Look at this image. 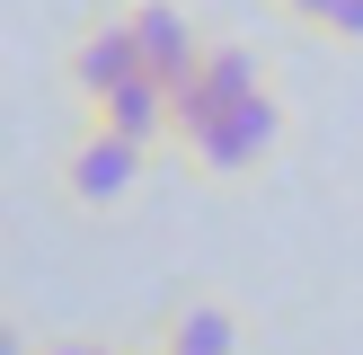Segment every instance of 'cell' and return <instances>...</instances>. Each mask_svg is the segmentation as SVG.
<instances>
[{
  "instance_id": "6da1fadb",
  "label": "cell",
  "mask_w": 363,
  "mask_h": 355,
  "mask_svg": "<svg viewBox=\"0 0 363 355\" xmlns=\"http://www.w3.org/2000/svg\"><path fill=\"white\" fill-rule=\"evenodd\" d=\"M284 133H293V106H284L275 89H248L240 106H213L204 124H186V133H177V151H186L195 178L240 187V178H257L266 160L284 151Z\"/></svg>"
},
{
  "instance_id": "7a4b0ae2",
  "label": "cell",
  "mask_w": 363,
  "mask_h": 355,
  "mask_svg": "<svg viewBox=\"0 0 363 355\" xmlns=\"http://www.w3.org/2000/svg\"><path fill=\"white\" fill-rule=\"evenodd\" d=\"M151 160H160L151 142H133V133H116V124H98V116H89L80 133H71L62 178H53V187H62L80 213H116L124 195H133L142 178H151Z\"/></svg>"
},
{
  "instance_id": "3957f363",
  "label": "cell",
  "mask_w": 363,
  "mask_h": 355,
  "mask_svg": "<svg viewBox=\"0 0 363 355\" xmlns=\"http://www.w3.org/2000/svg\"><path fill=\"white\" fill-rule=\"evenodd\" d=\"M133 71H151V62H142V27H133V9L89 18V27L71 36V53H62V80L80 89V106H89V98H106L116 80H133Z\"/></svg>"
},
{
  "instance_id": "277c9868",
  "label": "cell",
  "mask_w": 363,
  "mask_h": 355,
  "mask_svg": "<svg viewBox=\"0 0 363 355\" xmlns=\"http://www.w3.org/2000/svg\"><path fill=\"white\" fill-rule=\"evenodd\" d=\"M89 116L116 124V133H133V142H151V151H169V142H177V98H169V80H160V71L116 80L106 98H89Z\"/></svg>"
},
{
  "instance_id": "5b68a950",
  "label": "cell",
  "mask_w": 363,
  "mask_h": 355,
  "mask_svg": "<svg viewBox=\"0 0 363 355\" xmlns=\"http://www.w3.org/2000/svg\"><path fill=\"white\" fill-rule=\"evenodd\" d=\"M248 89H266V62H257L248 45H213L204 71H195V80H177V133H186V124H204L213 106H240Z\"/></svg>"
},
{
  "instance_id": "8992f818",
  "label": "cell",
  "mask_w": 363,
  "mask_h": 355,
  "mask_svg": "<svg viewBox=\"0 0 363 355\" xmlns=\"http://www.w3.org/2000/svg\"><path fill=\"white\" fill-rule=\"evenodd\" d=\"M240 311H230L222 293H195V302H169L160 311V329H151V346L160 355H240Z\"/></svg>"
},
{
  "instance_id": "52a82bcc",
  "label": "cell",
  "mask_w": 363,
  "mask_h": 355,
  "mask_svg": "<svg viewBox=\"0 0 363 355\" xmlns=\"http://www.w3.org/2000/svg\"><path fill=\"white\" fill-rule=\"evenodd\" d=\"M133 27H142V62L169 80V98H177V80H195V71H204V53H213L204 36H195V18H186V9H169V0H142Z\"/></svg>"
},
{
  "instance_id": "ba28073f",
  "label": "cell",
  "mask_w": 363,
  "mask_h": 355,
  "mask_svg": "<svg viewBox=\"0 0 363 355\" xmlns=\"http://www.w3.org/2000/svg\"><path fill=\"white\" fill-rule=\"evenodd\" d=\"M275 18H293V27H311V36H328V9L337 0H266Z\"/></svg>"
},
{
  "instance_id": "9c48e42d",
  "label": "cell",
  "mask_w": 363,
  "mask_h": 355,
  "mask_svg": "<svg viewBox=\"0 0 363 355\" xmlns=\"http://www.w3.org/2000/svg\"><path fill=\"white\" fill-rule=\"evenodd\" d=\"M35 355H142V346H124V337H53Z\"/></svg>"
},
{
  "instance_id": "30bf717a",
  "label": "cell",
  "mask_w": 363,
  "mask_h": 355,
  "mask_svg": "<svg viewBox=\"0 0 363 355\" xmlns=\"http://www.w3.org/2000/svg\"><path fill=\"white\" fill-rule=\"evenodd\" d=\"M328 45H363V0H337L328 9Z\"/></svg>"
},
{
  "instance_id": "8fae6325",
  "label": "cell",
  "mask_w": 363,
  "mask_h": 355,
  "mask_svg": "<svg viewBox=\"0 0 363 355\" xmlns=\"http://www.w3.org/2000/svg\"><path fill=\"white\" fill-rule=\"evenodd\" d=\"M151 355H160V346H151Z\"/></svg>"
}]
</instances>
